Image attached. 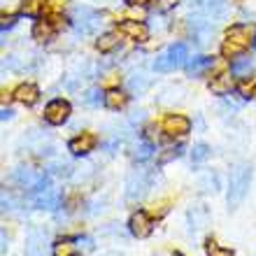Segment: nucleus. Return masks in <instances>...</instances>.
I'll return each mask as SVG.
<instances>
[{"label": "nucleus", "instance_id": "obj_27", "mask_svg": "<svg viewBox=\"0 0 256 256\" xmlns=\"http://www.w3.org/2000/svg\"><path fill=\"white\" fill-rule=\"evenodd\" d=\"M205 250H208V256H236L230 250H224V247H219L214 240H208V242H205Z\"/></svg>", "mask_w": 256, "mask_h": 256}, {"label": "nucleus", "instance_id": "obj_33", "mask_svg": "<svg viewBox=\"0 0 256 256\" xmlns=\"http://www.w3.org/2000/svg\"><path fill=\"white\" fill-rule=\"evenodd\" d=\"M5 24H2V33H5L7 28H12L14 26V21H16V16H7V19H2Z\"/></svg>", "mask_w": 256, "mask_h": 256}, {"label": "nucleus", "instance_id": "obj_26", "mask_svg": "<svg viewBox=\"0 0 256 256\" xmlns=\"http://www.w3.org/2000/svg\"><path fill=\"white\" fill-rule=\"evenodd\" d=\"M74 240H61L54 244V256H72V250L77 244H72Z\"/></svg>", "mask_w": 256, "mask_h": 256}, {"label": "nucleus", "instance_id": "obj_11", "mask_svg": "<svg viewBox=\"0 0 256 256\" xmlns=\"http://www.w3.org/2000/svg\"><path fill=\"white\" fill-rule=\"evenodd\" d=\"M96 144H98L96 135L82 133V135H77V138H72V140L68 142V149H70L74 156H84V154H88V152H94Z\"/></svg>", "mask_w": 256, "mask_h": 256}, {"label": "nucleus", "instance_id": "obj_1", "mask_svg": "<svg viewBox=\"0 0 256 256\" xmlns=\"http://www.w3.org/2000/svg\"><path fill=\"white\" fill-rule=\"evenodd\" d=\"M250 184H252V168L247 163H240L236 166V170L230 172V184H228V210H238L242 205L244 196L250 191Z\"/></svg>", "mask_w": 256, "mask_h": 256}, {"label": "nucleus", "instance_id": "obj_8", "mask_svg": "<svg viewBox=\"0 0 256 256\" xmlns=\"http://www.w3.org/2000/svg\"><path fill=\"white\" fill-rule=\"evenodd\" d=\"M152 228H154V224H152L147 212H133L130 219H128V230H130L135 238H140V240L147 238L149 233H152Z\"/></svg>", "mask_w": 256, "mask_h": 256}, {"label": "nucleus", "instance_id": "obj_19", "mask_svg": "<svg viewBox=\"0 0 256 256\" xmlns=\"http://www.w3.org/2000/svg\"><path fill=\"white\" fill-rule=\"evenodd\" d=\"M196 7L210 16H224L226 14V0H196Z\"/></svg>", "mask_w": 256, "mask_h": 256}, {"label": "nucleus", "instance_id": "obj_17", "mask_svg": "<svg viewBox=\"0 0 256 256\" xmlns=\"http://www.w3.org/2000/svg\"><path fill=\"white\" fill-rule=\"evenodd\" d=\"M212 68H214V58H212V56H196V58H191V61L186 63V70H189L191 77H198V74L208 72Z\"/></svg>", "mask_w": 256, "mask_h": 256}, {"label": "nucleus", "instance_id": "obj_4", "mask_svg": "<svg viewBox=\"0 0 256 256\" xmlns=\"http://www.w3.org/2000/svg\"><path fill=\"white\" fill-rule=\"evenodd\" d=\"M14 182L19 184L21 189H33V191H42L47 189L49 184V177L47 172H42V170H35V168H16L14 170Z\"/></svg>", "mask_w": 256, "mask_h": 256}, {"label": "nucleus", "instance_id": "obj_31", "mask_svg": "<svg viewBox=\"0 0 256 256\" xmlns=\"http://www.w3.org/2000/svg\"><path fill=\"white\" fill-rule=\"evenodd\" d=\"M182 149H184V147H170V149H166V154L158 156V163H168L170 158H177V156H182Z\"/></svg>", "mask_w": 256, "mask_h": 256}, {"label": "nucleus", "instance_id": "obj_25", "mask_svg": "<svg viewBox=\"0 0 256 256\" xmlns=\"http://www.w3.org/2000/svg\"><path fill=\"white\" fill-rule=\"evenodd\" d=\"M42 7H44V0H26L24 7H21V12L28 14V16H38L42 12Z\"/></svg>", "mask_w": 256, "mask_h": 256}, {"label": "nucleus", "instance_id": "obj_32", "mask_svg": "<svg viewBox=\"0 0 256 256\" xmlns=\"http://www.w3.org/2000/svg\"><path fill=\"white\" fill-rule=\"evenodd\" d=\"M74 242H77V247H80L82 252H91L94 250V240H91V238H77V240H74Z\"/></svg>", "mask_w": 256, "mask_h": 256}, {"label": "nucleus", "instance_id": "obj_29", "mask_svg": "<svg viewBox=\"0 0 256 256\" xmlns=\"http://www.w3.org/2000/svg\"><path fill=\"white\" fill-rule=\"evenodd\" d=\"M152 152H154V147H152L149 142H140V147L135 152V158H138V161H147L149 156H152Z\"/></svg>", "mask_w": 256, "mask_h": 256}, {"label": "nucleus", "instance_id": "obj_16", "mask_svg": "<svg viewBox=\"0 0 256 256\" xmlns=\"http://www.w3.org/2000/svg\"><path fill=\"white\" fill-rule=\"evenodd\" d=\"M14 98L24 105H35L38 98H40V88L35 86V84H21V86L14 88Z\"/></svg>", "mask_w": 256, "mask_h": 256}, {"label": "nucleus", "instance_id": "obj_34", "mask_svg": "<svg viewBox=\"0 0 256 256\" xmlns=\"http://www.w3.org/2000/svg\"><path fill=\"white\" fill-rule=\"evenodd\" d=\"M12 116H14L12 110H10V108H2V122H10Z\"/></svg>", "mask_w": 256, "mask_h": 256}, {"label": "nucleus", "instance_id": "obj_10", "mask_svg": "<svg viewBox=\"0 0 256 256\" xmlns=\"http://www.w3.org/2000/svg\"><path fill=\"white\" fill-rule=\"evenodd\" d=\"M61 191L58 189H42L35 194L33 202H35V208H40V210H56L58 205H61Z\"/></svg>", "mask_w": 256, "mask_h": 256}, {"label": "nucleus", "instance_id": "obj_23", "mask_svg": "<svg viewBox=\"0 0 256 256\" xmlns=\"http://www.w3.org/2000/svg\"><path fill=\"white\" fill-rule=\"evenodd\" d=\"M96 44H98V49H100V52H112V49L119 44V35H116V33H102L100 38H98V42H96Z\"/></svg>", "mask_w": 256, "mask_h": 256}, {"label": "nucleus", "instance_id": "obj_18", "mask_svg": "<svg viewBox=\"0 0 256 256\" xmlns=\"http://www.w3.org/2000/svg\"><path fill=\"white\" fill-rule=\"evenodd\" d=\"M254 72V61L247 58V56H238L236 61L230 63V74L238 77V80H244V77H250Z\"/></svg>", "mask_w": 256, "mask_h": 256}, {"label": "nucleus", "instance_id": "obj_28", "mask_svg": "<svg viewBox=\"0 0 256 256\" xmlns=\"http://www.w3.org/2000/svg\"><path fill=\"white\" fill-rule=\"evenodd\" d=\"M208 156H210V147L200 142V144H196L194 152H191V161H194V163H200V161H205Z\"/></svg>", "mask_w": 256, "mask_h": 256}, {"label": "nucleus", "instance_id": "obj_20", "mask_svg": "<svg viewBox=\"0 0 256 256\" xmlns=\"http://www.w3.org/2000/svg\"><path fill=\"white\" fill-rule=\"evenodd\" d=\"M102 102H105V108H110V110H122L128 102V96L122 94V91H116V88H112V91L105 94V100Z\"/></svg>", "mask_w": 256, "mask_h": 256}, {"label": "nucleus", "instance_id": "obj_21", "mask_svg": "<svg viewBox=\"0 0 256 256\" xmlns=\"http://www.w3.org/2000/svg\"><path fill=\"white\" fill-rule=\"evenodd\" d=\"M198 186H200V191H212L214 194L219 189V180H216V175L212 170H205V172L198 175Z\"/></svg>", "mask_w": 256, "mask_h": 256}, {"label": "nucleus", "instance_id": "obj_12", "mask_svg": "<svg viewBox=\"0 0 256 256\" xmlns=\"http://www.w3.org/2000/svg\"><path fill=\"white\" fill-rule=\"evenodd\" d=\"M163 130L168 135H186L191 130V122L182 114H168L163 119Z\"/></svg>", "mask_w": 256, "mask_h": 256}, {"label": "nucleus", "instance_id": "obj_14", "mask_svg": "<svg viewBox=\"0 0 256 256\" xmlns=\"http://www.w3.org/2000/svg\"><path fill=\"white\" fill-rule=\"evenodd\" d=\"M119 30H122L124 35H128L130 40H138V42L147 40V35H149L147 26H144L142 21H124L122 26H119Z\"/></svg>", "mask_w": 256, "mask_h": 256}, {"label": "nucleus", "instance_id": "obj_30", "mask_svg": "<svg viewBox=\"0 0 256 256\" xmlns=\"http://www.w3.org/2000/svg\"><path fill=\"white\" fill-rule=\"evenodd\" d=\"M100 100H105V94H100L98 88H91V91H86V96H84V102H86V105H98Z\"/></svg>", "mask_w": 256, "mask_h": 256}, {"label": "nucleus", "instance_id": "obj_7", "mask_svg": "<svg viewBox=\"0 0 256 256\" xmlns=\"http://www.w3.org/2000/svg\"><path fill=\"white\" fill-rule=\"evenodd\" d=\"M68 116H70V102L63 100V98L52 100L47 105V110H44V119H47L52 126H61V124H66Z\"/></svg>", "mask_w": 256, "mask_h": 256}, {"label": "nucleus", "instance_id": "obj_5", "mask_svg": "<svg viewBox=\"0 0 256 256\" xmlns=\"http://www.w3.org/2000/svg\"><path fill=\"white\" fill-rule=\"evenodd\" d=\"M72 24L82 35H91V33H96V28L100 26L102 21H100V14L94 12V10H88V7H74Z\"/></svg>", "mask_w": 256, "mask_h": 256}, {"label": "nucleus", "instance_id": "obj_13", "mask_svg": "<svg viewBox=\"0 0 256 256\" xmlns=\"http://www.w3.org/2000/svg\"><path fill=\"white\" fill-rule=\"evenodd\" d=\"M186 222H189V230H200L208 226L210 222V210L205 205H194L186 212Z\"/></svg>", "mask_w": 256, "mask_h": 256}, {"label": "nucleus", "instance_id": "obj_6", "mask_svg": "<svg viewBox=\"0 0 256 256\" xmlns=\"http://www.w3.org/2000/svg\"><path fill=\"white\" fill-rule=\"evenodd\" d=\"M147 189H149V172L142 168L133 170L126 182V200H130V202L140 200L142 196L147 194Z\"/></svg>", "mask_w": 256, "mask_h": 256}, {"label": "nucleus", "instance_id": "obj_35", "mask_svg": "<svg viewBox=\"0 0 256 256\" xmlns=\"http://www.w3.org/2000/svg\"><path fill=\"white\" fill-rule=\"evenodd\" d=\"M102 256H126V254H122V252H105Z\"/></svg>", "mask_w": 256, "mask_h": 256}, {"label": "nucleus", "instance_id": "obj_24", "mask_svg": "<svg viewBox=\"0 0 256 256\" xmlns=\"http://www.w3.org/2000/svg\"><path fill=\"white\" fill-rule=\"evenodd\" d=\"M128 88H130L133 94H144L149 88V77H144V74H133V77L128 80Z\"/></svg>", "mask_w": 256, "mask_h": 256}, {"label": "nucleus", "instance_id": "obj_15", "mask_svg": "<svg viewBox=\"0 0 256 256\" xmlns=\"http://www.w3.org/2000/svg\"><path fill=\"white\" fill-rule=\"evenodd\" d=\"M210 91L216 96H228L233 91V77H230V72H219L216 77H212Z\"/></svg>", "mask_w": 256, "mask_h": 256}, {"label": "nucleus", "instance_id": "obj_37", "mask_svg": "<svg viewBox=\"0 0 256 256\" xmlns=\"http://www.w3.org/2000/svg\"><path fill=\"white\" fill-rule=\"evenodd\" d=\"M175 256H182V254H180V252H177V254H175Z\"/></svg>", "mask_w": 256, "mask_h": 256}, {"label": "nucleus", "instance_id": "obj_3", "mask_svg": "<svg viewBox=\"0 0 256 256\" xmlns=\"http://www.w3.org/2000/svg\"><path fill=\"white\" fill-rule=\"evenodd\" d=\"M186 58H189V49H186V44L180 42V44L168 47L158 58H156L154 70H158V72H172L177 68H182L184 63H186Z\"/></svg>", "mask_w": 256, "mask_h": 256}, {"label": "nucleus", "instance_id": "obj_36", "mask_svg": "<svg viewBox=\"0 0 256 256\" xmlns=\"http://www.w3.org/2000/svg\"><path fill=\"white\" fill-rule=\"evenodd\" d=\"M133 5H147V2H152V0H130Z\"/></svg>", "mask_w": 256, "mask_h": 256}, {"label": "nucleus", "instance_id": "obj_9", "mask_svg": "<svg viewBox=\"0 0 256 256\" xmlns=\"http://www.w3.org/2000/svg\"><path fill=\"white\" fill-rule=\"evenodd\" d=\"M26 256H47V230H30L26 240Z\"/></svg>", "mask_w": 256, "mask_h": 256}, {"label": "nucleus", "instance_id": "obj_22", "mask_svg": "<svg viewBox=\"0 0 256 256\" xmlns=\"http://www.w3.org/2000/svg\"><path fill=\"white\" fill-rule=\"evenodd\" d=\"M33 35H35V40H49L52 35H54V26L49 24V21H38L33 28Z\"/></svg>", "mask_w": 256, "mask_h": 256}, {"label": "nucleus", "instance_id": "obj_2", "mask_svg": "<svg viewBox=\"0 0 256 256\" xmlns=\"http://www.w3.org/2000/svg\"><path fill=\"white\" fill-rule=\"evenodd\" d=\"M254 33V28L250 26H230L226 30V42H224L222 47V54L228 56V58H238V56H242V52L250 47V42L254 44V40H250Z\"/></svg>", "mask_w": 256, "mask_h": 256}]
</instances>
